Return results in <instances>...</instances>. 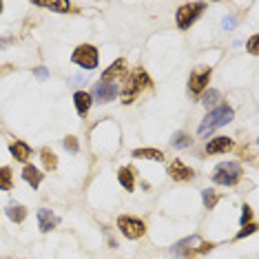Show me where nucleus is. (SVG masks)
Listing matches in <instances>:
<instances>
[{
    "mask_svg": "<svg viewBox=\"0 0 259 259\" xmlns=\"http://www.w3.org/2000/svg\"><path fill=\"white\" fill-rule=\"evenodd\" d=\"M233 117H235V113H233V109H230L228 104L215 106V109H213L211 113L204 117V122L200 124V135H202V138H206V135H211L215 128L228 124V122H233Z\"/></svg>",
    "mask_w": 259,
    "mask_h": 259,
    "instance_id": "nucleus-1",
    "label": "nucleus"
},
{
    "mask_svg": "<svg viewBox=\"0 0 259 259\" xmlns=\"http://www.w3.org/2000/svg\"><path fill=\"white\" fill-rule=\"evenodd\" d=\"M117 95H120V87H117V82L100 80L93 87V95H91V98H95L98 102H113Z\"/></svg>",
    "mask_w": 259,
    "mask_h": 259,
    "instance_id": "nucleus-8",
    "label": "nucleus"
},
{
    "mask_svg": "<svg viewBox=\"0 0 259 259\" xmlns=\"http://www.w3.org/2000/svg\"><path fill=\"white\" fill-rule=\"evenodd\" d=\"M36 5L47 7V9H51V11H60V14H67V11H69V3H36Z\"/></svg>",
    "mask_w": 259,
    "mask_h": 259,
    "instance_id": "nucleus-25",
    "label": "nucleus"
},
{
    "mask_svg": "<svg viewBox=\"0 0 259 259\" xmlns=\"http://www.w3.org/2000/svg\"><path fill=\"white\" fill-rule=\"evenodd\" d=\"M117 226H120L122 235H124V237H128V239H138V237H142V235L146 233L144 222H142V219H138V217L122 215L120 219H117Z\"/></svg>",
    "mask_w": 259,
    "mask_h": 259,
    "instance_id": "nucleus-7",
    "label": "nucleus"
},
{
    "mask_svg": "<svg viewBox=\"0 0 259 259\" xmlns=\"http://www.w3.org/2000/svg\"><path fill=\"white\" fill-rule=\"evenodd\" d=\"M239 177H241V166L237 162H222V164H217L215 171H213V182L224 184V186L237 184Z\"/></svg>",
    "mask_w": 259,
    "mask_h": 259,
    "instance_id": "nucleus-3",
    "label": "nucleus"
},
{
    "mask_svg": "<svg viewBox=\"0 0 259 259\" xmlns=\"http://www.w3.org/2000/svg\"><path fill=\"white\" fill-rule=\"evenodd\" d=\"M250 222V206H244L241 208V217H239V224L241 226H246V224Z\"/></svg>",
    "mask_w": 259,
    "mask_h": 259,
    "instance_id": "nucleus-29",
    "label": "nucleus"
},
{
    "mask_svg": "<svg viewBox=\"0 0 259 259\" xmlns=\"http://www.w3.org/2000/svg\"><path fill=\"white\" fill-rule=\"evenodd\" d=\"M133 157H142V160H157L162 162L164 160V153L157 149H135L133 151Z\"/></svg>",
    "mask_w": 259,
    "mask_h": 259,
    "instance_id": "nucleus-16",
    "label": "nucleus"
},
{
    "mask_svg": "<svg viewBox=\"0 0 259 259\" xmlns=\"http://www.w3.org/2000/svg\"><path fill=\"white\" fill-rule=\"evenodd\" d=\"M9 151H11V155H14L18 162H27V160L31 157V149H29V144L22 142V140H16V142L9 146Z\"/></svg>",
    "mask_w": 259,
    "mask_h": 259,
    "instance_id": "nucleus-14",
    "label": "nucleus"
},
{
    "mask_svg": "<svg viewBox=\"0 0 259 259\" xmlns=\"http://www.w3.org/2000/svg\"><path fill=\"white\" fill-rule=\"evenodd\" d=\"M22 177H25V182L31 184V188H38L44 175H42L40 171H38L36 166H25V171H22Z\"/></svg>",
    "mask_w": 259,
    "mask_h": 259,
    "instance_id": "nucleus-15",
    "label": "nucleus"
},
{
    "mask_svg": "<svg viewBox=\"0 0 259 259\" xmlns=\"http://www.w3.org/2000/svg\"><path fill=\"white\" fill-rule=\"evenodd\" d=\"M124 67H126L124 60H115V62L111 64L109 69H106V71L102 73V80H111V82H115L113 78L117 76V73H120V76H122V73H124Z\"/></svg>",
    "mask_w": 259,
    "mask_h": 259,
    "instance_id": "nucleus-17",
    "label": "nucleus"
},
{
    "mask_svg": "<svg viewBox=\"0 0 259 259\" xmlns=\"http://www.w3.org/2000/svg\"><path fill=\"white\" fill-rule=\"evenodd\" d=\"M230 149H233V140H230V138H224V135L208 140V144H206V153H208V155L226 153V151H230Z\"/></svg>",
    "mask_w": 259,
    "mask_h": 259,
    "instance_id": "nucleus-11",
    "label": "nucleus"
},
{
    "mask_svg": "<svg viewBox=\"0 0 259 259\" xmlns=\"http://www.w3.org/2000/svg\"><path fill=\"white\" fill-rule=\"evenodd\" d=\"M248 51H250L252 55H257V53H259V36H257V33L248 40Z\"/></svg>",
    "mask_w": 259,
    "mask_h": 259,
    "instance_id": "nucleus-27",
    "label": "nucleus"
},
{
    "mask_svg": "<svg viewBox=\"0 0 259 259\" xmlns=\"http://www.w3.org/2000/svg\"><path fill=\"white\" fill-rule=\"evenodd\" d=\"M42 164L47 171H55V166H58V160H55V153L53 151H49V149H42Z\"/></svg>",
    "mask_w": 259,
    "mask_h": 259,
    "instance_id": "nucleus-20",
    "label": "nucleus"
},
{
    "mask_svg": "<svg viewBox=\"0 0 259 259\" xmlns=\"http://www.w3.org/2000/svg\"><path fill=\"white\" fill-rule=\"evenodd\" d=\"M255 224H246V226H241V230L237 233V239H241V237H246V235H250V233H255Z\"/></svg>",
    "mask_w": 259,
    "mask_h": 259,
    "instance_id": "nucleus-28",
    "label": "nucleus"
},
{
    "mask_svg": "<svg viewBox=\"0 0 259 259\" xmlns=\"http://www.w3.org/2000/svg\"><path fill=\"white\" fill-rule=\"evenodd\" d=\"M146 87H151V78L146 76V71L144 69H138V71H133L131 76H128V80L124 84V89H122V93H120V98H122V102L124 104H131L135 98H138V93L142 91V89Z\"/></svg>",
    "mask_w": 259,
    "mask_h": 259,
    "instance_id": "nucleus-2",
    "label": "nucleus"
},
{
    "mask_svg": "<svg viewBox=\"0 0 259 259\" xmlns=\"http://www.w3.org/2000/svg\"><path fill=\"white\" fill-rule=\"evenodd\" d=\"M171 142H173V146H175V149H186V146H190V138H188L186 133L179 131V133L173 135Z\"/></svg>",
    "mask_w": 259,
    "mask_h": 259,
    "instance_id": "nucleus-23",
    "label": "nucleus"
},
{
    "mask_svg": "<svg viewBox=\"0 0 259 259\" xmlns=\"http://www.w3.org/2000/svg\"><path fill=\"white\" fill-rule=\"evenodd\" d=\"M211 248H213V244H206V241H202L197 235H193V237L177 241V244L171 248V252L175 257H193V255H197V252H206Z\"/></svg>",
    "mask_w": 259,
    "mask_h": 259,
    "instance_id": "nucleus-4",
    "label": "nucleus"
},
{
    "mask_svg": "<svg viewBox=\"0 0 259 259\" xmlns=\"http://www.w3.org/2000/svg\"><path fill=\"white\" fill-rule=\"evenodd\" d=\"M217 100H219V91H215V89H211V91H206L204 95H202V104H204L206 109H208V106L215 104Z\"/></svg>",
    "mask_w": 259,
    "mask_h": 259,
    "instance_id": "nucleus-24",
    "label": "nucleus"
},
{
    "mask_svg": "<svg viewBox=\"0 0 259 259\" xmlns=\"http://www.w3.org/2000/svg\"><path fill=\"white\" fill-rule=\"evenodd\" d=\"M202 200H204V206L208 208V211H213L219 197H217V193L213 188H204V190H202Z\"/></svg>",
    "mask_w": 259,
    "mask_h": 259,
    "instance_id": "nucleus-21",
    "label": "nucleus"
},
{
    "mask_svg": "<svg viewBox=\"0 0 259 259\" xmlns=\"http://www.w3.org/2000/svg\"><path fill=\"white\" fill-rule=\"evenodd\" d=\"M117 179H120L122 186L131 193V190H133V173H131V168H126V166L120 168V171H117Z\"/></svg>",
    "mask_w": 259,
    "mask_h": 259,
    "instance_id": "nucleus-19",
    "label": "nucleus"
},
{
    "mask_svg": "<svg viewBox=\"0 0 259 259\" xmlns=\"http://www.w3.org/2000/svg\"><path fill=\"white\" fill-rule=\"evenodd\" d=\"M73 102H76V111L84 117L89 113V109H91L93 98H91V93H87V91H78L76 95H73Z\"/></svg>",
    "mask_w": 259,
    "mask_h": 259,
    "instance_id": "nucleus-13",
    "label": "nucleus"
},
{
    "mask_svg": "<svg viewBox=\"0 0 259 259\" xmlns=\"http://www.w3.org/2000/svg\"><path fill=\"white\" fill-rule=\"evenodd\" d=\"M224 27H226V29H233V27H235V18H224Z\"/></svg>",
    "mask_w": 259,
    "mask_h": 259,
    "instance_id": "nucleus-30",
    "label": "nucleus"
},
{
    "mask_svg": "<svg viewBox=\"0 0 259 259\" xmlns=\"http://www.w3.org/2000/svg\"><path fill=\"white\" fill-rule=\"evenodd\" d=\"M64 149H69L71 153H78V149H80V146H78V140L73 138V135H69V138L64 140Z\"/></svg>",
    "mask_w": 259,
    "mask_h": 259,
    "instance_id": "nucleus-26",
    "label": "nucleus"
},
{
    "mask_svg": "<svg viewBox=\"0 0 259 259\" xmlns=\"http://www.w3.org/2000/svg\"><path fill=\"white\" fill-rule=\"evenodd\" d=\"M58 215H55L53 211H49V208H40L38 211V224H40V230L42 233H49V230H53L58 226Z\"/></svg>",
    "mask_w": 259,
    "mask_h": 259,
    "instance_id": "nucleus-12",
    "label": "nucleus"
},
{
    "mask_svg": "<svg viewBox=\"0 0 259 259\" xmlns=\"http://www.w3.org/2000/svg\"><path fill=\"white\" fill-rule=\"evenodd\" d=\"M211 76H213V71L211 69H197L190 73V78H188V93H193V95H200L204 89L208 87V82H211Z\"/></svg>",
    "mask_w": 259,
    "mask_h": 259,
    "instance_id": "nucleus-9",
    "label": "nucleus"
},
{
    "mask_svg": "<svg viewBox=\"0 0 259 259\" xmlns=\"http://www.w3.org/2000/svg\"><path fill=\"white\" fill-rule=\"evenodd\" d=\"M3 7H5V5H3V0H0V14H3Z\"/></svg>",
    "mask_w": 259,
    "mask_h": 259,
    "instance_id": "nucleus-33",
    "label": "nucleus"
},
{
    "mask_svg": "<svg viewBox=\"0 0 259 259\" xmlns=\"http://www.w3.org/2000/svg\"><path fill=\"white\" fill-rule=\"evenodd\" d=\"M7 217L11 219V222H16V224H22V222H25V217H27V208L20 206V204L9 206L7 208Z\"/></svg>",
    "mask_w": 259,
    "mask_h": 259,
    "instance_id": "nucleus-18",
    "label": "nucleus"
},
{
    "mask_svg": "<svg viewBox=\"0 0 259 259\" xmlns=\"http://www.w3.org/2000/svg\"><path fill=\"white\" fill-rule=\"evenodd\" d=\"M36 76H38V78H47V76H49V71H47V69H42V67H38V69H36Z\"/></svg>",
    "mask_w": 259,
    "mask_h": 259,
    "instance_id": "nucleus-31",
    "label": "nucleus"
},
{
    "mask_svg": "<svg viewBox=\"0 0 259 259\" xmlns=\"http://www.w3.org/2000/svg\"><path fill=\"white\" fill-rule=\"evenodd\" d=\"M11 186H14V184H11V171L7 166H3V168H0V188H3V190H11Z\"/></svg>",
    "mask_w": 259,
    "mask_h": 259,
    "instance_id": "nucleus-22",
    "label": "nucleus"
},
{
    "mask_svg": "<svg viewBox=\"0 0 259 259\" xmlns=\"http://www.w3.org/2000/svg\"><path fill=\"white\" fill-rule=\"evenodd\" d=\"M206 9L204 3H186L177 9V27L179 29H188L193 22L202 16V11Z\"/></svg>",
    "mask_w": 259,
    "mask_h": 259,
    "instance_id": "nucleus-5",
    "label": "nucleus"
},
{
    "mask_svg": "<svg viewBox=\"0 0 259 259\" xmlns=\"http://www.w3.org/2000/svg\"><path fill=\"white\" fill-rule=\"evenodd\" d=\"M98 49L91 47V44H80V47L73 51V62L78 67H82V69H95L98 67Z\"/></svg>",
    "mask_w": 259,
    "mask_h": 259,
    "instance_id": "nucleus-6",
    "label": "nucleus"
},
{
    "mask_svg": "<svg viewBox=\"0 0 259 259\" xmlns=\"http://www.w3.org/2000/svg\"><path fill=\"white\" fill-rule=\"evenodd\" d=\"M5 44H7V40H0V47H5Z\"/></svg>",
    "mask_w": 259,
    "mask_h": 259,
    "instance_id": "nucleus-32",
    "label": "nucleus"
},
{
    "mask_svg": "<svg viewBox=\"0 0 259 259\" xmlns=\"http://www.w3.org/2000/svg\"><path fill=\"white\" fill-rule=\"evenodd\" d=\"M168 175H171L173 179H177V182H188V179H193V168L184 166L179 160H173L171 164H168Z\"/></svg>",
    "mask_w": 259,
    "mask_h": 259,
    "instance_id": "nucleus-10",
    "label": "nucleus"
}]
</instances>
